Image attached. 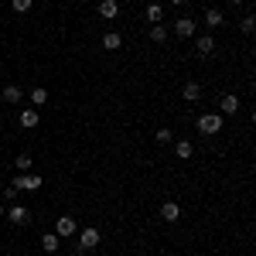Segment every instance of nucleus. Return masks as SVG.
<instances>
[{
    "label": "nucleus",
    "instance_id": "9",
    "mask_svg": "<svg viewBox=\"0 0 256 256\" xmlns=\"http://www.w3.org/2000/svg\"><path fill=\"white\" fill-rule=\"evenodd\" d=\"M18 123L24 126V130H34V126H38V110H34V106H31V110H20Z\"/></svg>",
    "mask_w": 256,
    "mask_h": 256
},
{
    "label": "nucleus",
    "instance_id": "12",
    "mask_svg": "<svg viewBox=\"0 0 256 256\" xmlns=\"http://www.w3.org/2000/svg\"><path fill=\"white\" fill-rule=\"evenodd\" d=\"M181 96H184V102H198V99H202V86H198V82H184Z\"/></svg>",
    "mask_w": 256,
    "mask_h": 256
},
{
    "label": "nucleus",
    "instance_id": "10",
    "mask_svg": "<svg viewBox=\"0 0 256 256\" xmlns=\"http://www.w3.org/2000/svg\"><path fill=\"white\" fill-rule=\"evenodd\" d=\"M160 218H164V222H178V218H181V205H178V202H164V205H160Z\"/></svg>",
    "mask_w": 256,
    "mask_h": 256
},
{
    "label": "nucleus",
    "instance_id": "2",
    "mask_svg": "<svg viewBox=\"0 0 256 256\" xmlns=\"http://www.w3.org/2000/svg\"><path fill=\"white\" fill-rule=\"evenodd\" d=\"M10 184H14V188H20V192H38L44 181H41V174H14V181H10Z\"/></svg>",
    "mask_w": 256,
    "mask_h": 256
},
{
    "label": "nucleus",
    "instance_id": "29",
    "mask_svg": "<svg viewBox=\"0 0 256 256\" xmlns=\"http://www.w3.org/2000/svg\"><path fill=\"white\" fill-rule=\"evenodd\" d=\"M0 192H4V181H0Z\"/></svg>",
    "mask_w": 256,
    "mask_h": 256
},
{
    "label": "nucleus",
    "instance_id": "25",
    "mask_svg": "<svg viewBox=\"0 0 256 256\" xmlns=\"http://www.w3.org/2000/svg\"><path fill=\"white\" fill-rule=\"evenodd\" d=\"M24 171H31V158H28V154L18 158V174H24Z\"/></svg>",
    "mask_w": 256,
    "mask_h": 256
},
{
    "label": "nucleus",
    "instance_id": "13",
    "mask_svg": "<svg viewBox=\"0 0 256 256\" xmlns=\"http://www.w3.org/2000/svg\"><path fill=\"white\" fill-rule=\"evenodd\" d=\"M144 18L150 20V24H158V20L164 18V7H160L158 0H150V4H147V10H144Z\"/></svg>",
    "mask_w": 256,
    "mask_h": 256
},
{
    "label": "nucleus",
    "instance_id": "11",
    "mask_svg": "<svg viewBox=\"0 0 256 256\" xmlns=\"http://www.w3.org/2000/svg\"><path fill=\"white\" fill-rule=\"evenodd\" d=\"M116 14H120V4H116V0H99V18L113 20Z\"/></svg>",
    "mask_w": 256,
    "mask_h": 256
},
{
    "label": "nucleus",
    "instance_id": "20",
    "mask_svg": "<svg viewBox=\"0 0 256 256\" xmlns=\"http://www.w3.org/2000/svg\"><path fill=\"white\" fill-rule=\"evenodd\" d=\"M31 102H34V110H38V106H44V102H48V89H44V86L31 89Z\"/></svg>",
    "mask_w": 256,
    "mask_h": 256
},
{
    "label": "nucleus",
    "instance_id": "4",
    "mask_svg": "<svg viewBox=\"0 0 256 256\" xmlns=\"http://www.w3.org/2000/svg\"><path fill=\"white\" fill-rule=\"evenodd\" d=\"M99 239H102V236H99V229H96V226L82 229V232H79V250H96V246H99Z\"/></svg>",
    "mask_w": 256,
    "mask_h": 256
},
{
    "label": "nucleus",
    "instance_id": "24",
    "mask_svg": "<svg viewBox=\"0 0 256 256\" xmlns=\"http://www.w3.org/2000/svg\"><path fill=\"white\" fill-rule=\"evenodd\" d=\"M154 137H158V144H171V140H174V134H171L168 126H160V130L154 134Z\"/></svg>",
    "mask_w": 256,
    "mask_h": 256
},
{
    "label": "nucleus",
    "instance_id": "23",
    "mask_svg": "<svg viewBox=\"0 0 256 256\" xmlns=\"http://www.w3.org/2000/svg\"><path fill=\"white\" fill-rule=\"evenodd\" d=\"M253 31H256V18L246 14V18H242V34H253Z\"/></svg>",
    "mask_w": 256,
    "mask_h": 256
},
{
    "label": "nucleus",
    "instance_id": "14",
    "mask_svg": "<svg viewBox=\"0 0 256 256\" xmlns=\"http://www.w3.org/2000/svg\"><path fill=\"white\" fill-rule=\"evenodd\" d=\"M41 246H44V253H58L62 236H55V232H44V236H41Z\"/></svg>",
    "mask_w": 256,
    "mask_h": 256
},
{
    "label": "nucleus",
    "instance_id": "8",
    "mask_svg": "<svg viewBox=\"0 0 256 256\" xmlns=\"http://www.w3.org/2000/svg\"><path fill=\"white\" fill-rule=\"evenodd\" d=\"M7 218H10L14 226H24V222H28V205H20V202H14V205L7 208Z\"/></svg>",
    "mask_w": 256,
    "mask_h": 256
},
{
    "label": "nucleus",
    "instance_id": "17",
    "mask_svg": "<svg viewBox=\"0 0 256 256\" xmlns=\"http://www.w3.org/2000/svg\"><path fill=\"white\" fill-rule=\"evenodd\" d=\"M120 44H123V38H120L116 31H110V34H102V48H106V52H116Z\"/></svg>",
    "mask_w": 256,
    "mask_h": 256
},
{
    "label": "nucleus",
    "instance_id": "27",
    "mask_svg": "<svg viewBox=\"0 0 256 256\" xmlns=\"http://www.w3.org/2000/svg\"><path fill=\"white\" fill-rule=\"evenodd\" d=\"M168 4H178V7H181V4H184V0H168Z\"/></svg>",
    "mask_w": 256,
    "mask_h": 256
},
{
    "label": "nucleus",
    "instance_id": "3",
    "mask_svg": "<svg viewBox=\"0 0 256 256\" xmlns=\"http://www.w3.org/2000/svg\"><path fill=\"white\" fill-rule=\"evenodd\" d=\"M76 232H79V226H76V218H72V216H58V222H55V236L68 239V236H76Z\"/></svg>",
    "mask_w": 256,
    "mask_h": 256
},
{
    "label": "nucleus",
    "instance_id": "6",
    "mask_svg": "<svg viewBox=\"0 0 256 256\" xmlns=\"http://www.w3.org/2000/svg\"><path fill=\"white\" fill-rule=\"evenodd\" d=\"M212 52H216V38H212V34H205V38L195 41V55L198 58H212Z\"/></svg>",
    "mask_w": 256,
    "mask_h": 256
},
{
    "label": "nucleus",
    "instance_id": "19",
    "mask_svg": "<svg viewBox=\"0 0 256 256\" xmlns=\"http://www.w3.org/2000/svg\"><path fill=\"white\" fill-rule=\"evenodd\" d=\"M24 92H20L18 86H4V102H20Z\"/></svg>",
    "mask_w": 256,
    "mask_h": 256
},
{
    "label": "nucleus",
    "instance_id": "1",
    "mask_svg": "<svg viewBox=\"0 0 256 256\" xmlns=\"http://www.w3.org/2000/svg\"><path fill=\"white\" fill-rule=\"evenodd\" d=\"M195 126H198L202 137H216L218 130H222V113H202Z\"/></svg>",
    "mask_w": 256,
    "mask_h": 256
},
{
    "label": "nucleus",
    "instance_id": "22",
    "mask_svg": "<svg viewBox=\"0 0 256 256\" xmlns=\"http://www.w3.org/2000/svg\"><path fill=\"white\" fill-rule=\"evenodd\" d=\"M0 195L7 198V202H18V195H20V188H14V184H4V192Z\"/></svg>",
    "mask_w": 256,
    "mask_h": 256
},
{
    "label": "nucleus",
    "instance_id": "16",
    "mask_svg": "<svg viewBox=\"0 0 256 256\" xmlns=\"http://www.w3.org/2000/svg\"><path fill=\"white\" fill-rule=\"evenodd\" d=\"M205 24H208V31H212V28H218V24H226V18H222V10H216V7H208V10H205Z\"/></svg>",
    "mask_w": 256,
    "mask_h": 256
},
{
    "label": "nucleus",
    "instance_id": "18",
    "mask_svg": "<svg viewBox=\"0 0 256 256\" xmlns=\"http://www.w3.org/2000/svg\"><path fill=\"white\" fill-rule=\"evenodd\" d=\"M164 38H168V28L164 24H150V41L154 44H164Z\"/></svg>",
    "mask_w": 256,
    "mask_h": 256
},
{
    "label": "nucleus",
    "instance_id": "5",
    "mask_svg": "<svg viewBox=\"0 0 256 256\" xmlns=\"http://www.w3.org/2000/svg\"><path fill=\"white\" fill-rule=\"evenodd\" d=\"M195 31H198V20H192V18H178L174 20V34L178 38H195Z\"/></svg>",
    "mask_w": 256,
    "mask_h": 256
},
{
    "label": "nucleus",
    "instance_id": "15",
    "mask_svg": "<svg viewBox=\"0 0 256 256\" xmlns=\"http://www.w3.org/2000/svg\"><path fill=\"white\" fill-rule=\"evenodd\" d=\"M192 154H195V147H192V140H178V144H174V158L188 160Z\"/></svg>",
    "mask_w": 256,
    "mask_h": 256
},
{
    "label": "nucleus",
    "instance_id": "21",
    "mask_svg": "<svg viewBox=\"0 0 256 256\" xmlns=\"http://www.w3.org/2000/svg\"><path fill=\"white\" fill-rule=\"evenodd\" d=\"M10 7H14V14H28L34 7V0H10Z\"/></svg>",
    "mask_w": 256,
    "mask_h": 256
},
{
    "label": "nucleus",
    "instance_id": "7",
    "mask_svg": "<svg viewBox=\"0 0 256 256\" xmlns=\"http://www.w3.org/2000/svg\"><path fill=\"white\" fill-rule=\"evenodd\" d=\"M239 106H242V102H239V96H236V92H229V96H222V102H218V113H226V116H236Z\"/></svg>",
    "mask_w": 256,
    "mask_h": 256
},
{
    "label": "nucleus",
    "instance_id": "30",
    "mask_svg": "<svg viewBox=\"0 0 256 256\" xmlns=\"http://www.w3.org/2000/svg\"><path fill=\"white\" fill-rule=\"evenodd\" d=\"M205 4H212V0H205Z\"/></svg>",
    "mask_w": 256,
    "mask_h": 256
},
{
    "label": "nucleus",
    "instance_id": "26",
    "mask_svg": "<svg viewBox=\"0 0 256 256\" xmlns=\"http://www.w3.org/2000/svg\"><path fill=\"white\" fill-rule=\"evenodd\" d=\"M4 216H7V208H4V205H0V218H4Z\"/></svg>",
    "mask_w": 256,
    "mask_h": 256
},
{
    "label": "nucleus",
    "instance_id": "28",
    "mask_svg": "<svg viewBox=\"0 0 256 256\" xmlns=\"http://www.w3.org/2000/svg\"><path fill=\"white\" fill-rule=\"evenodd\" d=\"M229 4H232V7H236V4H242V0H229Z\"/></svg>",
    "mask_w": 256,
    "mask_h": 256
}]
</instances>
